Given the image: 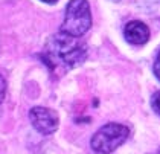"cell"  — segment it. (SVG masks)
I'll return each instance as SVG.
<instances>
[{"mask_svg":"<svg viewBox=\"0 0 160 154\" xmlns=\"http://www.w3.org/2000/svg\"><path fill=\"white\" fill-rule=\"evenodd\" d=\"M29 119H31L34 128L38 133L44 134V136L55 133L58 125H60V118H58L57 111L50 110L48 107H34V108H31Z\"/></svg>","mask_w":160,"mask_h":154,"instance_id":"cell-4","label":"cell"},{"mask_svg":"<svg viewBox=\"0 0 160 154\" xmlns=\"http://www.w3.org/2000/svg\"><path fill=\"white\" fill-rule=\"evenodd\" d=\"M92 26V12L87 0H70L66 8L61 32L72 37H82Z\"/></svg>","mask_w":160,"mask_h":154,"instance_id":"cell-2","label":"cell"},{"mask_svg":"<svg viewBox=\"0 0 160 154\" xmlns=\"http://www.w3.org/2000/svg\"><path fill=\"white\" fill-rule=\"evenodd\" d=\"M130 136L128 127L122 124L110 122L101 127L92 137L90 146L96 154H110L118 150Z\"/></svg>","mask_w":160,"mask_h":154,"instance_id":"cell-3","label":"cell"},{"mask_svg":"<svg viewBox=\"0 0 160 154\" xmlns=\"http://www.w3.org/2000/svg\"><path fill=\"white\" fill-rule=\"evenodd\" d=\"M46 54L48 58L55 64L73 69L81 66L87 58V46L79 38L60 32L50 37L46 46Z\"/></svg>","mask_w":160,"mask_h":154,"instance_id":"cell-1","label":"cell"},{"mask_svg":"<svg viewBox=\"0 0 160 154\" xmlns=\"http://www.w3.org/2000/svg\"><path fill=\"white\" fill-rule=\"evenodd\" d=\"M123 37L128 43L134 46H142L149 40V29L143 22L131 20L123 28Z\"/></svg>","mask_w":160,"mask_h":154,"instance_id":"cell-5","label":"cell"},{"mask_svg":"<svg viewBox=\"0 0 160 154\" xmlns=\"http://www.w3.org/2000/svg\"><path fill=\"white\" fill-rule=\"evenodd\" d=\"M154 75H156V78H159V58H156L154 61Z\"/></svg>","mask_w":160,"mask_h":154,"instance_id":"cell-8","label":"cell"},{"mask_svg":"<svg viewBox=\"0 0 160 154\" xmlns=\"http://www.w3.org/2000/svg\"><path fill=\"white\" fill-rule=\"evenodd\" d=\"M41 2H44V3H55V2H58V0H41Z\"/></svg>","mask_w":160,"mask_h":154,"instance_id":"cell-9","label":"cell"},{"mask_svg":"<svg viewBox=\"0 0 160 154\" xmlns=\"http://www.w3.org/2000/svg\"><path fill=\"white\" fill-rule=\"evenodd\" d=\"M157 101H159V92H156L152 98H151V105H152V110H154V113H157L159 115V104H157Z\"/></svg>","mask_w":160,"mask_h":154,"instance_id":"cell-7","label":"cell"},{"mask_svg":"<svg viewBox=\"0 0 160 154\" xmlns=\"http://www.w3.org/2000/svg\"><path fill=\"white\" fill-rule=\"evenodd\" d=\"M5 95H6V81H5V78L2 76V73H0V104L3 102Z\"/></svg>","mask_w":160,"mask_h":154,"instance_id":"cell-6","label":"cell"}]
</instances>
